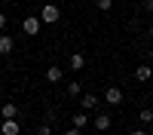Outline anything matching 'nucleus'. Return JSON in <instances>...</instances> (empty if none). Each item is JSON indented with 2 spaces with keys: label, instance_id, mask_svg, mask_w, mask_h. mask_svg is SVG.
I'll return each instance as SVG.
<instances>
[{
  "label": "nucleus",
  "instance_id": "1",
  "mask_svg": "<svg viewBox=\"0 0 153 135\" xmlns=\"http://www.w3.org/2000/svg\"><path fill=\"white\" fill-rule=\"evenodd\" d=\"M61 19V9L55 6V3H43V9H40V25H55Z\"/></svg>",
  "mask_w": 153,
  "mask_h": 135
},
{
  "label": "nucleus",
  "instance_id": "2",
  "mask_svg": "<svg viewBox=\"0 0 153 135\" xmlns=\"http://www.w3.org/2000/svg\"><path fill=\"white\" fill-rule=\"evenodd\" d=\"M104 101H107V104H113V107H120V104H123V89H120V86H107Z\"/></svg>",
  "mask_w": 153,
  "mask_h": 135
},
{
  "label": "nucleus",
  "instance_id": "3",
  "mask_svg": "<svg viewBox=\"0 0 153 135\" xmlns=\"http://www.w3.org/2000/svg\"><path fill=\"white\" fill-rule=\"evenodd\" d=\"M22 31L28 34V37H34V34H40V19H37V16H28V19L22 22Z\"/></svg>",
  "mask_w": 153,
  "mask_h": 135
},
{
  "label": "nucleus",
  "instance_id": "4",
  "mask_svg": "<svg viewBox=\"0 0 153 135\" xmlns=\"http://www.w3.org/2000/svg\"><path fill=\"white\" fill-rule=\"evenodd\" d=\"M92 126H95L98 132H107V129H110V114H104V110H101V114H95Z\"/></svg>",
  "mask_w": 153,
  "mask_h": 135
},
{
  "label": "nucleus",
  "instance_id": "5",
  "mask_svg": "<svg viewBox=\"0 0 153 135\" xmlns=\"http://www.w3.org/2000/svg\"><path fill=\"white\" fill-rule=\"evenodd\" d=\"M80 107H86V114H89V110H95V107H98V95H92V92L80 95Z\"/></svg>",
  "mask_w": 153,
  "mask_h": 135
},
{
  "label": "nucleus",
  "instance_id": "6",
  "mask_svg": "<svg viewBox=\"0 0 153 135\" xmlns=\"http://www.w3.org/2000/svg\"><path fill=\"white\" fill-rule=\"evenodd\" d=\"M0 114H3V120H19V104L6 101L3 107H0Z\"/></svg>",
  "mask_w": 153,
  "mask_h": 135
},
{
  "label": "nucleus",
  "instance_id": "7",
  "mask_svg": "<svg viewBox=\"0 0 153 135\" xmlns=\"http://www.w3.org/2000/svg\"><path fill=\"white\" fill-rule=\"evenodd\" d=\"M12 46H16V40H12L9 34H0V55H9Z\"/></svg>",
  "mask_w": 153,
  "mask_h": 135
},
{
  "label": "nucleus",
  "instance_id": "8",
  "mask_svg": "<svg viewBox=\"0 0 153 135\" xmlns=\"http://www.w3.org/2000/svg\"><path fill=\"white\" fill-rule=\"evenodd\" d=\"M0 132H3V135H19V120H3Z\"/></svg>",
  "mask_w": 153,
  "mask_h": 135
},
{
  "label": "nucleus",
  "instance_id": "9",
  "mask_svg": "<svg viewBox=\"0 0 153 135\" xmlns=\"http://www.w3.org/2000/svg\"><path fill=\"white\" fill-rule=\"evenodd\" d=\"M68 65H71L74 71H83V68H86V55H80V52H74V55H71V61H68Z\"/></svg>",
  "mask_w": 153,
  "mask_h": 135
},
{
  "label": "nucleus",
  "instance_id": "10",
  "mask_svg": "<svg viewBox=\"0 0 153 135\" xmlns=\"http://www.w3.org/2000/svg\"><path fill=\"white\" fill-rule=\"evenodd\" d=\"M135 77H138V80H153V68H150V65H138Z\"/></svg>",
  "mask_w": 153,
  "mask_h": 135
},
{
  "label": "nucleus",
  "instance_id": "11",
  "mask_svg": "<svg viewBox=\"0 0 153 135\" xmlns=\"http://www.w3.org/2000/svg\"><path fill=\"white\" fill-rule=\"evenodd\" d=\"M61 77H65V71H61V68H55V65L46 71V80H49V83H58Z\"/></svg>",
  "mask_w": 153,
  "mask_h": 135
},
{
  "label": "nucleus",
  "instance_id": "12",
  "mask_svg": "<svg viewBox=\"0 0 153 135\" xmlns=\"http://www.w3.org/2000/svg\"><path fill=\"white\" fill-rule=\"evenodd\" d=\"M86 123H89V114H86V110H76V114H74V129H83Z\"/></svg>",
  "mask_w": 153,
  "mask_h": 135
},
{
  "label": "nucleus",
  "instance_id": "13",
  "mask_svg": "<svg viewBox=\"0 0 153 135\" xmlns=\"http://www.w3.org/2000/svg\"><path fill=\"white\" fill-rule=\"evenodd\" d=\"M141 123H144V126L153 123V107H141Z\"/></svg>",
  "mask_w": 153,
  "mask_h": 135
},
{
  "label": "nucleus",
  "instance_id": "14",
  "mask_svg": "<svg viewBox=\"0 0 153 135\" xmlns=\"http://www.w3.org/2000/svg\"><path fill=\"white\" fill-rule=\"evenodd\" d=\"M95 6H98L101 12H107V9H113V0H95Z\"/></svg>",
  "mask_w": 153,
  "mask_h": 135
},
{
  "label": "nucleus",
  "instance_id": "15",
  "mask_svg": "<svg viewBox=\"0 0 153 135\" xmlns=\"http://www.w3.org/2000/svg\"><path fill=\"white\" fill-rule=\"evenodd\" d=\"M68 95H71V98L80 95V83H68Z\"/></svg>",
  "mask_w": 153,
  "mask_h": 135
},
{
  "label": "nucleus",
  "instance_id": "16",
  "mask_svg": "<svg viewBox=\"0 0 153 135\" xmlns=\"http://www.w3.org/2000/svg\"><path fill=\"white\" fill-rule=\"evenodd\" d=\"M37 135H52V129H49V126H40V129H37Z\"/></svg>",
  "mask_w": 153,
  "mask_h": 135
},
{
  "label": "nucleus",
  "instance_id": "17",
  "mask_svg": "<svg viewBox=\"0 0 153 135\" xmlns=\"http://www.w3.org/2000/svg\"><path fill=\"white\" fill-rule=\"evenodd\" d=\"M144 12H153V0H144Z\"/></svg>",
  "mask_w": 153,
  "mask_h": 135
},
{
  "label": "nucleus",
  "instance_id": "18",
  "mask_svg": "<svg viewBox=\"0 0 153 135\" xmlns=\"http://www.w3.org/2000/svg\"><path fill=\"white\" fill-rule=\"evenodd\" d=\"M61 135H83L80 129H68V132H61Z\"/></svg>",
  "mask_w": 153,
  "mask_h": 135
},
{
  "label": "nucleus",
  "instance_id": "19",
  "mask_svg": "<svg viewBox=\"0 0 153 135\" xmlns=\"http://www.w3.org/2000/svg\"><path fill=\"white\" fill-rule=\"evenodd\" d=\"M6 28V16H3V12H0V31H3Z\"/></svg>",
  "mask_w": 153,
  "mask_h": 135
},
{
  "label": "nucleus",
  "instance_id": "20",
  "mask_svg": "<svg viewBox=\"0 0 153 135\" xmlns=\"http://www.w3.org/2000/svg\"><path fill=\"white\" fill-rule=\"evenodd\" d=\"M129 135H147V132H144V129H135V132H129Z\"/></svg>",
  "mask_w": 153,
  "mask_h": 135
},
{
  "label": "nucleus",
  "instance_id": "21",
  "mask_svg": "<svg viewBox=\"0 0 153 135\" xmlns=\"http://www.w3.org/2000/svg\"><path fill=\"white\" fill-rule=\"evenodd\" d=\"M150 61H153V49H150Z\"/></svg>",
  "mask_w": 153,
  "mask_h": 135
},
{
  "label": "nucleus",
  "instance_id": "22",
  "mask_svg": "<svg viewBox=\"0 0 153 135\" xmlns=\"http://www.w3.org/2000/svg\"><path fill=\"white\" fill-rule=\"evenodd\" d=\"M150 37H153V25H150Z\"/></svg>",
  "mask_w": 153,
  "mask_h": 135
},
{
  "label": "nucleus",
  "instance_id": "23",
  "mask_svg": "<svg viewBox=\"0 0 153 135\" xmlns=\"http://www.w3.org/2000/svg\"><path fill=\"white\" fill-rule=\"evenodd\" d=\"M150 95H153V89H150Z\"/></svg>",
  "mask_w": 153,
  "mask_h": 135
}]
</instances>
